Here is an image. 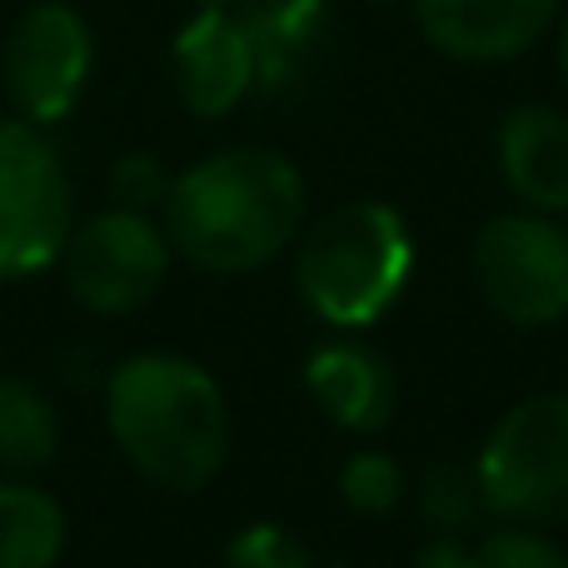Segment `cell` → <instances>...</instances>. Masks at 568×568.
Here are the masks:
<instances>
[{
    "label": "cell",
    "mask_w": 568,
    "mask_h": 568,
    "mask_svg": "<svg viewBox=\"0 0 568 568\" xmlns=\"http://www.w3.org/2000/svg\"><path fill=\"white\" fill-rule=\"evenodd\" d=\"M414 568H474V544L464 534L434 529V539H424L419 554H414Z\"/></svg>",
    "instance_id": "44dd1931"
},
{
    "label": "cell",
    "mask_w": 568,
    "mask_h": 568,
    "mask_svg": "<svg viewBox=\"0 0 568 568\" xmlns=\"http://www.w3.org/2000/svg\"><path fill=\"white\" fill-rule=\"evenodd\" d=\"M489 509L514 524H568V394L514 404L479 454Z\"/></svg>",
    "instance_id": "277c9868"
},
{
    "label": "cell",
    "mask_w": 568,
    "mask_h": 568,
    "mask_svg": "<svg viewBox=\"0 0 568 568\" xmlns=\"http://www.w3.org/2000/svg\"><path fill=\"white\" fill-rule=\"evenodd\" d=\"M559 60H564V80H568V26H564V45H559Z\"/></svg>",
    "instance_id": "7402d4cb"
},
{
    "label": "cell",
    "mask_w": 568,
    "mask_h": 568,
    "mask_svg": "<svg viewBox=\"0 0 568 568\" xmlns=\"http://www.w3.org/2000/svg\"><path fill=\"white\" fill-rule=\"evenodd\" d=\"M499 170L529 210H568V115L554 105H519L499 125Z\"/></svg>",
    "instance_id": "8fae6325"
},
{
    "label": "cell",
    "mask_w": 568,
    "mask_h": 568,
    "mask_svg": "<svg viewBox=\"0 0 568 568\" xmlns=\"http://www.w3.org/2000/svg\"><path fill=\"white\" fill-rule=\"evenodd\" d=\"M304 180L275 150H220L170 185L165 235L185 260L215 275L260 270L300 235Z\"/></svg>",
    "instance_id": "6da1fadb"
},
{
    "label": "cell",
    "mask_w": 568,
    "mask_h": 568,
    "mask_svg": "<svg viewBox=\"0 0 568 568\" xmlns=\"http://www.w3.org/2000/svg\"><path fill=\"white\" fill-rule=\"evenodd\" d=\"M474 284L509 324H554L568 314V230L544 210L499 215L474 240Z\"/></svg>",
    "instance_id": "5b68a950"
},
{
    "label": "cell",
    "mask_w": 568,
    "mask_h": 568,
    "mask_svg": "<svg viewBox=\"0 0 568 568\" xmlns=\"http://www.w3.org/2000/svg\"><path fill=\"white\" fill-rule=\"evenodd\" d=\"M474 568H568V554L529 524H509L474 544Z\"/></svg>",
    "instance_id": "ac0fdd59"
},
{
    "label": "cell",
    "mask_w": 568,
    "mask_h": 568,
    "mask_svg": "<svg viewBox=\"0 0 568 568\" xmlns=\"http://www.w3.org/2000/svg\"><path fill=\"white\" fill-rule=\"evenodd\" d=\"M210 6H230V0H210Z\"/></svg>",
    "instance_id": "603a6c76"
},
{
    "label": "cell",
    "mask_w": 568,
    "mask_h": 568,
    "mask_svg": "<svg viewBox=\"0 0 568 568\" xmlns=\"http://www.w3.org/2000/svg\"><path fill=\"white\" fill-rule=\"evenodd\" d=\"M419 509L424 519L434 524L439 534H469L484 524L489 509V494H484L479 464L474 469H459V464H434L419 484Z\"/></svg>",
    "instance_id": "2e32d148"
},
{
    "label": "cell",
    "mask_w": 568,
    "mask_h": 568,
    "mask_svg": "<svg viewBox=\"0 0 568 568\" xmlns=\"http://www.w3.org/2000/svg\"><path fill=\"white\" fill-rule=\"evenodd\" d=\"M65 284L85 310L95 314H130L165 284L170 270V235L140 210H110L70 230L65 250Z\"/></svg>",
    "instance_id": "52a82bcc"
},
{
    "label": "cell",
    "mask_w": 568,
    "mask_h": 568,
    "mask_svg": "<svg viewBox=\"0 0 568 568\" xmlns=\"http://www.w3.org/2000/svg\"><path fill=\"white\" fill-rule=\"evenodd\" d=\"M90 55H95V45H90V30L75 10L55 6V0L30 6L10 30L6 60H0L6 95L20 110V120L50 125L65 115L85 90Z\"/></svg>",
    "instance_id": "ba28073f"
},
{
    "label": "cell",
    "mask_w": 568,
    "mask_h": 568,
    "mask_svg": "<svg viewBox=\"0 0 568 568\" xmlns=\"http://www.w3.org/2000/svg\"><path fill=\"white\" fill-rule=\"evenodd\" d=\"M414 275V240L399 210L359 200L324 215L294 255L304 304L334 329H364L404 294Z\"/></svg>",
    "instance_id": "3957f363"
},
{
    "label": "cell",
    "mask_w": 568,
    "mask_h": 568,
    "mask_svg": "<svg viewBox=\"0 0 568 568\" xmlns=\"http://www.w3.org/2000/svg\"><path fill=\"white\" fill-rule=\"evenodd\" d=\"M414 16L434 50L469 65H499L539 45L559 0H414Z\"/></svg>",
    "instance_id": "9c48e42d"
},
{
    "label": "cell",
    "mask_w": 568,
    "mask_h": 568,
    "mask_svg": "<svg viewBox=\"0 0 568 568\" xmlns=\"http://www.w3.org/2000/svg\"><path fill=\"white\" fill-rule=\"evenodd\" d=\"M175 85L195 115L220 120L255 90V50L245 20L210 6L175 36Z\"/></svg>",
    "instance_id": "30bf717a"
},
{
    "label": "cell",
    "mask_w": 568,
    "mask_h": 568,
    "mask_svg": "<svg viewBox=\"0 0 568 568\" xmlns=\"http://www.w3.org/2000/svg\"><path fill=\"white\" fill-rule=\"evenodd\" d=\"M60 449V424L45 394L20 379H0V464L6 469H40Z\"/></svg>",
    "instance_id": "9a60e30c"
},
{
    "label": "cell",
    "mask_w": 568,
    "mask_h": 568,
    "mask_svg": "<svg viewBox=\"0 0 568 568\" xmlns=\"http://www.w3.org/2000/svg\"><path fill=\"white\" fill-rule=\"evenodd\" d=\"M70 180L30 120L0 125V280L45 270L70 240Z\"/></svg>",
    "instance_id": "8992f818"
},
{
    "label": "cell",
    "mask_w": 568,
    "mask_h": 568,
    "mask_svg": "<svg viewBox=\"0 0 568 568\" xmlns=\"http://www.w3.org/2000/svg\"><path fill=\"white\" fill-rule=\"evenodd\" d=\"M170 185H175V180L165 175V165H160L155 155H125L110 170V190H115L120 210H140V215H145L150 205H165Z\"/></svg>",
    "instance_id": "ffe728a7"
},
{
    "label": "cell",
    "mask_w": 568,
    "mask_h": 568,
    "mask_svg": "<svg viewBox=\"0 0 568 568\" xmlns=\"http://www.w3.org/2000/svg\"><path fill=\"white\" fill-rule=\"evenodd\" d=\"M245 36L255 50V85L290 90L314 70L329 36V6L324 0H255L245 10Z\"/></svg>",
    "instance_id": "7c38bea8"
},
{
    "label": "cell",
    "mask_w": 568,
    "mask_h": 568,
    "mask_svg": "<svg viewBox=\"0 0 568 568\" xmlns=\"http://www.w3.org/2000/svg\"><path fill=\"white\" fill-rule=\"evenodd\" d=\"M65 519L40 489L0 484V568H55Z\"/></svg>",
    "instance_id": "5bb4252c"
},
{
    "label": "cell",
    "mask_w": 568,
    "mask_h": 568,
    "mask_svg": "<svg viewBox=\"0 0 568 568\" xmlns=\"http://www.w3.org/2000/svg\"><path fill=\"white\" fill-rule=\"evenodd\" d=\"M110 434L145 479L205 489L230 454V409L220 384L175 354H140L110 374Z\"/></svg>",
    "instance_id": "7a4b0ae2"
},
{
    "label": "cell",
    "mask_w": 568,
    "mask_h": 568,
    "mask_svg": "<svg viewBox=\"0 0 568 568\" xmlns=\"http://www.w3.org/2000/svg\"><path fill=\"white\" fill-rule=\"evenodd\" d=\"M339 494L354 514L379 519V514H389L404 499V469L389 454H354L339 474Z\"/></svg>",
    "instance_id": "e0dca14e"
},
{
    "label": "cell",
    "mask_w": 568,
    "mask_h": 568,
    "mask_svg": "<svg viewBox=\"0 0 568 568\" xmlns=\"http://www.w3.org/2000/svg\"><path fill=\"white\" fill-rule=\"evenodd\" d=\"M225 568H314L304 544L280 524H250L230 539Z\"/></svg>",
    "instance_id": "d6986e66"
},
{
    "label": "cell",
    "mask_w": 568,
    "mask_h": 568,
    "mask_svg": "<svg viewBox=\"0 0 568 568\" xmlns=\"http://www.w3.org/2000/svg\"><path fill=\"white\" fill-rule=\"evenodd\" d=\"M304 384H310L314 404L344 429H384L394 414V374L379 354L359 349V344H324L314 359L304 364Z\"/></svg>",
    "instance_id": "4fadbf2b"
}]
</instances>
